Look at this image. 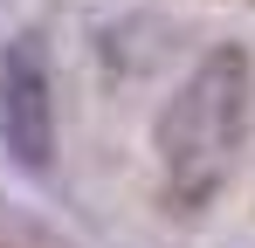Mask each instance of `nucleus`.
Wrapping results in <instances>:
<instances>
[{
  "instance_id": "nucleus-1",
  "label": "nucleus",
  "mask_w": 255,
  "mask_h": 248,
  "mask_svg": "<svg viewBox=\"0 0 255 248\" xmlns=\"http://www.w3.org/2000/svg\"><path fill=\"white\" fill-rule=\"evenodd\" d=\"M249 90H255V69L242 48L200 55L193 76L172 90L166 118H159V172H166L172 207H207L228 186L242 131H249Z\"/></svg>"
},
{
  "instance_id": "nucleus-2",
  "label": "nucleus",
  "mask_w": 255,
  "mask_h": 248,
  "mask_svg": "<svg viewBox=\"0 0 255 248\" xmlns=\"http://www.w3.org/2000/svg\"><path fill=\"white\" fill-rule=\"evenodd\" d=\"M0 118H7V145L21 165H48L55 152V104H48V55L35 41H21L0 69Z\"/></svg>"
}]
</instances>
